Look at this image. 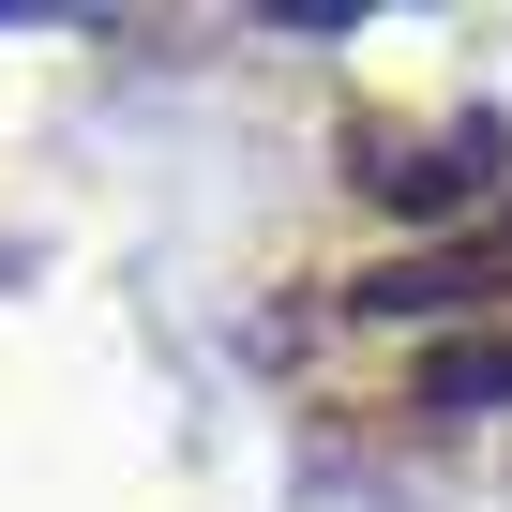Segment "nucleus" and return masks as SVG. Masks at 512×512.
<instances>
[{"mask_svg": "<svg viewBox=\"0 0 512 512\" xmlns=\"http://www.w3.org/2000/svg\"><path fill=\"white\" fill-rule=\"evenodd\" d=\"M512 287V211L482 226V241H437V256H392V272L362 287L377 317H452V302H497Z\"/></svg>", "mask_w": 512, "mask_h": 512, "instance_id": "f257e3e1", "label": "nucleus"}, {"mask_svg": "<svg viewBox=\"0 0 512 512\" xmlns=\"http://www.w3.org/2000/svg\"><path fill=\"white\" fill-rule=\"evenodd\" d=\"M377 196H407V211H467V196H482V136H437V151H392V166H377Z\"/></svg>", "mask_w": 512, "mask_h": 512, "instance_id": "f03ea898", "label": "nucleus"}, {"mask_svg": "<svg viewBox=\"0 0 512 512\" xmlns=\"http://www.w3.org/2000/svg\"><path fill=\"white\" fill-rule=\"evenodd\" d=\"M422 407H512V332H482V347H437V362H422Z\"/></svg>", "mask_w": 512, "mask_h": 512, "instance_id": "7ed1b4c3", "label": "nucleus"}]
</instances>
